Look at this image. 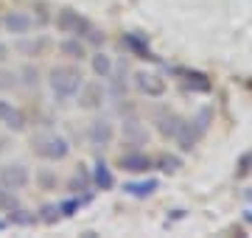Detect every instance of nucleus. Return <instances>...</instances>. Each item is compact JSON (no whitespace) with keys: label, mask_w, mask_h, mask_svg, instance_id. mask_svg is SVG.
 Returning a JSON list of instances; mask_svg holds the SVG:
<instances>
[{"label":"nucleus","mask_w":252,"mask_h":238,"mask_svg":"<svg viewBox=\"0 0 252 238\" xmlns=\"http://www.w3.org/2000/svg\"><path fill=\"white\" fill-rule=\"evenodd\" d=\"M177 76H182V84L188 87V90H199V92H207L210 90V82H207V76H202V73H196V70H174Z\"/></svg>","instance_id":"21"},{"label":"nucleus","mask_w":252,"mask_h":238,"mask_svg":"<svg viewBox=\"0 0 252 238\" xmlns=\"http://www.w3.org/2000/svg\"><path fill=\"white\" fill-rule=\"evenodd\" d=\"M84 135H87V143L101 151V149L112 146V140H115V123L109 118H104V115H95V118H90Z\"/></svg>","instance_id":"9"},{"label":"nucleus","mask_w":252,"mask_h":238,"mask_svg":"<svg viewBox=\"0 0 252 238\" xmlns=\"http://www.w3.org/2000/svg\"><path fill=\"white\" fill-rule=\"evenodd\" d=\"M118 168H124L129 174H146L154 168V160L146 151H137V149H129L124 154L118 157Z\"/></svg>","instance_id":"11"},{"label":"nucleus","mask_w":252,"mask_h":238,"mask_svg":"<svg viewBox=\"0 0 252 238\" xmlns=\"http://www.w3.org/2000/svg\"><path fill=\"white\" fill-rule=\"evenodd\" d=\"M31 185V168L26 163H3L0 165V188L6 191H26Z\"/></svg>","instance_id":"8"},{"label":"nucleus","mask_w":252,"mask_h":238,"mask_svg":"<svg viewBox=\"0 0 252 238\" xmlns=\"http://www.w3.org/2000/svg\"><path fill=\"white\" fill-rule=\"evenodd\" d=\"M0 28L9 34V37H26V34H34L36 28V20L31 11L26 9H9L3 11V17H0Z\"/></svg>","instance_id":"6"},{"label":"nucleus","mask_w":252,"mask_h":238,"mask_svg":"<svg viewBox=\"0 0 252 238\" xmlns=\"http://www.w3.org/2000/svg\"><path fill=\"white\" fill-rule=\"evenodd\" d=\"M247 199H250V202H252V188H250V191H247Z\"/></svg>","instance_id":"30"},{"label":"nucleus","mask_w":252,"mask_h":238,"mask_svg":"<svg viewBox=\"0 0 252 238\" xmlns=\"http://www.w3.org/2000/svg\"><path fill=\"white\" fill-rule=\"evenodd\" d=\"M31 179H34V185L39 188V191H56V185H59V174H56V168H51V165H39V168H34V174H31Z\"/></svg>","instance_id":"19"},{"label":"nucleus","mask_w":252,"mask_h":238,"mask_svg":"<svg viewBox=\"0 0 252 238\" xmlns=\"http://www.w3.org/2000/svg\"><path fill=\"white\" fill-rule=\"evenodd\" d=\"M121 138H124L126 146H140L146 140V129L140 126V120L135 115H129V118L121 120Z\"/></svg>","instance_id":"17"},{"label":"nucleus","mask_w":252,"mask_h":238,"mask_svg":"<svg viewBox=\"0 0 252 238\" xmlns=\"http://www.w3.org/2000/svg\"><path fill=\"white\" fill-rule=\"evenodd\" d=\"M154 165H160V171H165V174H174V171L182 168V160L174 157V154H165V157H160V160H154Z\"/></svg>","instance_id":"26"},{"label":"nucleus","mask_w":252,"mask_h":238,"mask_svg":"<svg viewBox=\"0 0 252 238\" xmlns=\"http://www.w3.org/2000/svg\"><path fill=\"white\" fill-rule=\"evenodd\" d=\"M17 42L11 45L14 54H20L23 59H36V56H42V51L48 48V39H42L39 34H26V37H14Z\"/></svg>","instance_id":"13"},{"label":"nucleus","mask_w":252,"mask_h":238,"mask_svg":"<svg viewBox=\"0 0 252 238\" xmlns=\"http://www.w3.org/2000/svg\"><path fill=\"white\" fill-rule=\"evenodd\" d=\"M6 224H17V227H31V224H36V213L20 205V208H14V210L6 213Z\"/></svg>","instance_id":"22"},{"label":"nucleus","mask_w":252,"mask_h":238,"mask_svg":"<svg viewBox=\"0 0 252 238\" xmlns=\"http://www.w3.org/2000/svg\"><path fill=\"white\" fill-rule=\"evenodd\" d=\"M51 23H54L59 37H79V39H87L93 34V28H95V23L87 14H81V11L70 9V6L56 11L54 17H51Z\"/></svg>","instance_id":"3"},{"label":"nucleus","mask_w":252,"mask_h":238,"mask_svg":"<svg viewBox=\"0 0 252 238\" xmlns=\"http://www.w3.org/2000/svg\"><path fill=\"white\" fill-rule=\"evenodd\" d=\"M36 221H42V224H54V221H59V205H42L39 213H36Z\"/></svg>","instance_id":"27"},{"label":"nucleus","mask_w":252,"mask_h":238,"mask_svg":"<svg viewBox=\"0 0 252 238\" xmlns=\"http://www.w3.org/2000/svg\"><path fill=\"white\" fill-rule=\"evenodd\" d=\"M0 129H6L11 135H23L28 129L26 110L20 104H14V101H9L6 95H0Z\"/></svg>","instance_id":"7"},{"label":"nucleus","mask_w":252,"mask_h":238,"mask_svg":"<svg viewBox=\"0 0 252 238\" xmlns=\"http://www.w3.org/2000/svg\"><path fill=\"white\" fill-rule=\"evenodd\" d=\"M90 174H93V188H101V191H112V188H115V177L109 171V165L104 163V157L95 160Z\"/></svg>","instance_id":"18"},{"label":"nucleus","mask_w":252,"mask_h":238,"mask_svg":"<svg viewBox=\"0 0 252 238\" xmlns=\"http://www.w3.org/2000/svg\"><path fill=\"white\" fill-rule=\"evenodd\" d=\"M56 54L62 56L64 62H87V56H90V45L79 37H62L56 42Z\"/></svg>","instance_id":"10"},{"label":"nucleus","mask_w":252,"mask_h":238,"mask_svg":"<svg viewBox=\"0 0 252 238\" xmlns=\"http://www.w3.org/2000/svg\"><path fill=\"white\" fill-rule=\"evenodd\" d=\"M107 98H109L107 82H101V79L87 82V79H84L81 87H79V92H76V98H73V104H76L79 110H84V112H98Z\"/></svg>","instance_id":"5"},{"label":"nucleus","mask_w":252,"mask_h":238,"mask_svg":"<svg viewBox=\"0 0 252 238\" xmlns=\"http://www.w3.org/2000/svg\"><path fill=\"white\" fill-rule=\"evenodd\" d=\"M244 219H247V221H252V210H244Z\"/></svg>","instance_id":"29"},{"label":"nucleus","mask_w":252,"mask_h":238,"mask_svg":"<svg viewBox=\"0 0 252 238\" xmlns=\"http://www.w3.org/2000/svg\"><path fill=\"white\" fill-rule=\"evenodd\" d=\"M87 62H90V70L95 79H101V82H107L109 76H112V67H115V59L107 54V51H101V48H95V51H90V56H87Z\"/></svg>","instance_id":"15"},{"label":"nucleus","mask_w":252,"mask_h":238,"mask_svg":"<svg viewBox=\"0 0 252 238\" xmlns=\"http://www.w3.org/2000/svg\"><path fill=\"white\" fill-rule=\"evenodd\" d=\"M20 90V76L17 67H9V64H0V95H11V92Z\"/></svg>","instance_id":"20"},{"label":"nucleus","mask_w":252,"mask_h":238,"mask_svg":"<svg viewBox=\"0 0 252 238\" xmlns=\"http://www.w3.org/2000/svg\"><path fill=\"white\" fill-rule=\"evenodd\" d=\"M160 123H157V129H160V135L162 138H177V132H180V123H182V118L180 115H174V112H162L160 118Z\"/></svg>","instance_id":"23"},{"label":"nucleus","mask_w":252,"mask_h":238,"mask_svg":"<svg viewBox=\"0 0 252 238\" xmlns=\"http://www.w3.org/2000/svg\"><path fill=\"white\" fill-rule=\"evenodd\" d=\"M132 84H135L137 92H143L149 98H160L162 92H165V79H160L157 73H149V70H137Z\"/></svg>","instance_id":"12"},{"label":"nucleus","mask_w":252,"mask_h":238,"mask_svg":"<svg viewBox=\"0 0 252 238\" xmlns=\"http://www.w3.org/2000/svg\"><path fill=\"white\" fill-rule=\"evenodd\" d=\"M28 146H31V154L36 160H42V163H64L73 151L70 140L64 138L62 132H56V129L34 132L31 140H28Z\"/></svg>","instance_id":"2"},{"label":"nucleus","mask_w":252,"mask_h":238,"mask_svg":"<svg viewBox=\"0 0 252 238\" xmlns=\"http://www.w3.org/2000/svg\"><path fill=\"white\" fill-rule=\"evenodd\" d=\"M64 188H67V193H73V196H84V193H93V174L87 171V165H76Z\"/></svg>","instance_id":"16"},{"label":"nucleus","mask_w":252,"mask_h":238,"mask_svg":"<svg viewBox=\"0 0 252 238\" xmlns=\"http://www.w3.org/2000/svg\"><path fill=\"white\" fill-rule=\"evenodd\" d=\"M157 188H160V182H157V179H146V182H126L124 185V191L129 193V196H137V199L152 196Z\"/></svg>","instance_id":"24"},{"label":"nucleus","mask_w":252,"mask_h":238,"mask_svg":"<svg viewBox=\"0 0 252 238\" xmlns=\"http://www.w3.org/2000/svg\"><path fill=\"white\" fill-rule=\"evenodd\" d=\"M210 120H213V110H199L193 118H188V120H182L180 123V132H177V146L182 149V151H190V149L196 146L199 140L205 138V132H207V126H210Z\"/></svg>","instance_id":"4"},{"label":"nucleus","mask_w":252,"mask_h":238,"mask_svg":"<svg viewBox=\"0 0 252 238\" xmlns=\"http://www.w3.org/2000/svg\"><path fill=\"white\" fill-rule=\"evenodd\" d=\"M20 208V196L17 191H6V188H0V213H9Z\"/></svg>","instance_id":"25"},{"label":"nucleus","mask_w":252,"mask_h":238,"mask_svg":"<svg viewBox=\"0 0 252 238\" xmlns=\"http://www.w3.org/2000/svg\"><path fill=\"white\" fill-rule=\"evenodd\" d=\"M11 59V45L9 42H3V39H0V64H6Z\"/></svg>","instance_id":"28"},{"label":"nucleus","mask_w":252,"mask_h":238,"mask_svg":"<svg viewBox=\"0 0 252 238\" xmlns=\"http://www.w3.org/2000/svg\"><path fill=\"white\" fill-rule=\"evenodd\" d=\"M17 76H20V90H39V87H42V84H45V76H42V70H39V67H36L34 62H23L17 67Z\"/></svg>","instance_id":"14"},{"label":"nucleus","mask_w":252,"mask_h":238,"mask_svg":"<svg viewBox=\"0 0 252 238\" xmlns=\"http://www.w3.org/2000/svg\"><path fill=\"white\" fill-rule=\"evenodd\" d=\"M81 82H84V73H81V67L76 62H56L48 67L45 73V87L51 92V101H54L56 107H67L73 104L76 98V92H79Z\"/></svg>","instance_id":"1"}]
</instances>
